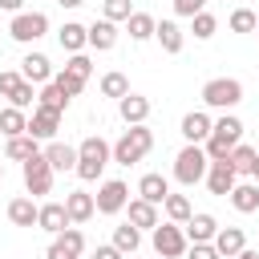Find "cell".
<instances>
[{"instance_id":"7bdbcfd3","label":"cell","mask_w":259,"mask_h":259,"mask_svg":"<svg viewBox=\"0 0 259 259\" xmlns=\"http://www.w3.org/2000/svg\"><path fill=\"white\" fill-rule=\"evenodd\" d=\"M93 259H125L113 243H101V247H93Z\"/></svg>"},{"instance_id":"484cf974","label":"cell","mask_w":259,"mask_h":259,"mask_svg":"<svg viewBox=\"0 0 259 259\" xmlns=\"http://www.w3.org/2000/svg\"><path fill=\"white\" fill-rule=\"evenodd\" d=\"M227 198H231V206H235L239 214H255V210H259V182H251V178H247V182H235V190H231Z\"/></svg>"},{"instance_id":"4dcf8cb0","label":"cell","mask_w":259,"mask_h":259,"mask_svg":"<svg viewBox=\"0 0 259 259\" xmlns=\"http://www.w3.org/2000/svg\"><path fill=\"white\" fill-rule=\"evenodd\" d=\"M162 210H166V223H178V227H186V223H190V214H194V206H190V198H186V194H166Z\"/></svg>"},{"instance_id":"1f68e13d","label":"cell","mask_w":259,"mask_h":259,"mask_svg":"<svg viewBox=\"0 0 259 259\" xmlns=\"http://www.w3.org/2000/svg\"><path fill=\"white\" fill-rule=\"evenodd\" d=\"M125 32H130V40L142 45V40H150V36L158 32V20H154L150 12H134V16L125 20Z\"/></svg>"},{"instance_id":"c3c4849f","label":"cell","mask_w":259,"mask_h":259,"mask_svg":"<svg viewBox=\"0 0 259 259\" xmlns=\"http://www.w3.org/2000/svg\"><path fill=\"white\" fill-rule=\"evenodd\" d=\"M0 182H4V162H0Z\"/></svg>"},{"instance_id":"f907efd6","label":"cell","mask_w":259,"mask_h":259,"mask_svg":"<svg viewBox=\"0 0 259 259\" xmlns=\"http://www.w3.org/2000/svg\"><path fill=\"white\" fill-rule=\"evenodd\" d=\"M255 36H259V28H255Z\"/></svg>"},{"instance_id":"8d00e7d4","label":"cell","mask_w":259,"mask_h":259,"mask_svg":"<svg viewBox=\"0 0 259 259\" xmlns=\"http://www.w3.org/2000/svg\"><path fill=\"white\" fill-rule=\"evenodd\" d=\"M255 154H259L255 146H243V142H239V146L231 150V166H235V174H247V178H251V166H255Z\"/></svg>"},{"instance_id":"5b68a950","label":"cell","mask_w":259,"mask_h":259,"mask_svg":"<svg viewBox=\"0 0 259 259\" xmlns=\"http://www.w3.org/2000/svg\"><path fill=\"white\" fill-rule=\"evenodd\" d=\"M206 170H210V158H206L202 146H182V150L174 154V178H178L182 186L206 182Z\"/></svg>"},{"instance_id":"f1b7e54d","label":"cell","mask_w":259,"mask_h":259,"mask_svg":"<svg viewBox=\"0 0 259 259\" xmlns=\"http://www.w3.org/2000/svg\"><path fill=\"white\" fill-rule=\"evenodd\" d=\"M0 134H4V138H20V134H28V113L16 109V105H4V109H0Z\"/></svg>"},{"instance_id":"2e32d148","label":"cell","mask_w":259,"mask_h":259,"mask_svg":"<svg viewBox=\"0 0 259 259\" xmlns=\"http://www.w3.org/2000/svg\"><path fill=\"white\" fill-rule=\"evenodd\" d=\"M45 158H49V166L57 170V174H65V170H77V146H69V142H45V150H40Z\"/></svg>"},{"instance_id":"bcb514c9","label":"cell","mask_w":259,"mask_h":259,"mask_svg":"<svg viewBox=\"0 0 259 259\" xmlns=\"http://www.w3.org/2000/svg\"><path fill=\"white\" fill-rule=\"evenodd\" d=\"M57 4H61V8H81L85 0H57Z\"/></svg>"},{"instance_id":"ffe728a7","label":"cell","mask_w":259,"mask_h":259,"mask_svg":"<svg viewBox=\"0 0 259 259\" xmlns=\"http://www.w3.org/2000/svg\"><path fill=\"white\" fill-rule=\"evenodd\" d=\"M65 210H69L73 227H81V223H89L97 214V202H93L89 190H73V194H65Z\"/></svg>"},{"instance_id":"277c9868","label":"cell","mask_w":259,"mask_h":259,"mask_svg":"<svg viewBox=\"0 0 259 259\" xmlns=\"http://www.w3.org/2000/svg\"><path fill=\"white\" fill-rule=\"evenodd\" d=\"M239 101H243V81H239V77H210V81L202 85V105H206V109L231 113Z\"/></svg>"},{"instance_id":"816d5d0a","label":"cell","mask_w":259,"mask_h":259,"mask_svg":"<svg viewBox=\"0 0 259 259\" xmlns=\"http://www.w3.org/2000/svg\"><path fill=\"white\" fill-rule=\"evenodd\" d=\"M0 138H4V134H0Z\"/></svg>"},{"instance_id":"f35d334b","label":"cell","mask_w":259,"mask_h":259,"mask_svg":"<svg viewBox=\"0 0 259 259\" xmlns=\"http://www.w3.org/2000/svg\"><path fill=\"white\" fill-rule=\"evenodd\" d=\"M53 81H57V85H61V89H65L69 97H77V93H81V89L89 85V81H81V77H77V73H69V69H61V73H57Z\"/></svg>"},{"instance_id":"ab89813d","label":"cell","mask_w":259,"mask_h":259,"mask_svg":"<svg viewBox=\"0 0 259 259\" xmlns=\"http://www.w3.org/2000/svg\"><path fill=\"white\" fill-rule=\"evenodd\" d=\"M174 12L186 16V20H194L198 12H206V0H174Z\"/></svg>"},{"instance_id":"9a60e30c","label":"cell","mask_w":259,"mask_h":259,"mask_svg":"<svg viewBox=\"0 0 259 259\" xmlns=\"http://www.w3.org/2000/svg\"><path fill=\"white\" fill-rule=\"evenodd\" d=\"M57 130H61V113H53V109L36 105V109H32V117H28V134H32L36 142H53V138H57Z\"/></svg>"},{"instance_id":"681fc988","label":"cell","mask_w":259,"mask_h":259,"mask_svg":"<svg viewBox=\"0 0 259 259\" xmlns=\"http://www.w3.org/2000/svg\"><path fill=\"white\" fill-rule=\"evenodd\" d=\"M154 259H162V255H154Z\"/></svg>"},{"instance_id":"d6986e66","label":"cell","mask_w":259,"mask_h":259,"mask_svg":"<svg viewBox=\"0 0 259 259\" xmlns=\"http://www.w3.org/2000/svg\"><path fill=\"white\" fill-rule=\"evenodd\" d=\"M166 194H170V182H166V174L150 170V174H142V178H138V198H146V202L162 206V202H166Z\"/></svg>"},{"instance_id":"836d02e7","label":"cell","mask_w":259,"mask_h":259,"mask_svg":"<svg viewBox=\"0 0 259 259\" xmlns=\"http://www.w3.org/2000/svg\"><path fill=\"white\" fill-rule=\"evenodd\" d=\"M101 93H105V97H113V101H121V97H125V93H134V89H130V77H125V73L109 69V73L101 77Z\"/></svg>"},{"instance_id":"44dd1931","label":"cell","mask_w":259,"mask_h":259,"mask_svg":"<svg viewBox=\"0 0 259 259\" xmlns=\"http://www.w3.org/2000/svg\"><path fill=\"white\" fill-rule=\"evenodd\" d=\"M36 219H40V206H36V198H28V194H16V198L8 202V223H12V227H36Z\"/></svg>"},{"instance_id":"d590c367","label":"cell","mask_w":259,"mask_h":259,"mask_svg":"<svg viewBox=\"0 0 259 259\" xmlns=\"http://www.w3.org/2000/svg\"><path fill=\"white\" fill-rule=\"evenodd\" d=\"M219 32V20H214V12H198L194 20H190V36L194 40H210Z\"/></svg>"},{"instance_id":"cb8c5ba5","label":"cell","mask_w":259,"mask_h":259,"mask_svg":"<svg viewBox=\"0 0 259 259\" xmlns=\"http://www.w3.org/2000/svg\"><path fill=\"white\" fill-rule=\"evenodd\" d=\"M40 154V142L32 138V134H20V138H4V158L8 162H28V158H36Z\"/></svg>"},{"instance_id":"30bf717a","label":"cell","mask_w":259,"mask_h":259,"mask_svg":"<svg viewBox=\"0 0 259 259\" xmlns=\"http://www.w3.org/2000/svg\"><path fill=\"white\" fill-rule=\"evenodd\" d=\"M210 130H214V117H210L206 109H190V113L178 121V134L186 138V146H206Z\"/></svg>"},{"instance_id":"7dc6e473","label":"cell","mask_w":259,"mask_h":259,"mask_svg":"<svg viewBox=\"0 0 259 259\" xmlns=\"http://www.w3.org/2000/svg\"><path fill=\"white\" fill-rule=\"evenodd\" d=\"M251 182H259V154H255V166H251Z\"/></svg>"},{"instance_id":"b9f144b4","label":"cell","mask_w":259,"mask_h":259,"mask_svg":"<svg viewBox=\"0 0 259 259\" xmlns=\"http://www.w3.org/2000/svg\"><path fill=\"white\" fill-rule=\"evenodd\" d=\"M186 255H190V259H223V255L214 251V243H190Z\"/></svg>"},{"instance_id":"3957f363","label":"cell","mask_w":259,"mask_h":259,"mask_svg":"<svg viewBox=\"0 0 259 259\" xmlns=\"http://www.w3.org/2000/svg\"><path fill=\"white\" fill-rule=\"evenodd\" d=\"M150 150H154V130H150V125H130V130L113 142V162H117V166H134V162H142Z\"/></svg>"},{"instance_id":"6da1fadb","label":"cell","mask_w":259,"mask_h":259,"mask_svg":"<svg viewBox=\"0 0 259 259\" xmlns=\"http://www.w3.org/2000/svg\"><path fill=\"white\" fill-rule=\"evenodd\" d=\"M109 162H113V146H109L101 134H89V138L77 146V170H73V174H77L81 182H97Z\"/></svg>"},{"instance_id":"e575fe53","label":"cell","mask_w":259,"mask_h":259,"mask_svg":"<svg viewBox=\"0 0 259 259\" xmlns=\"http://www.w3.org/2000/svg\"><path fill=\"white\" fill-rule=\"evenodd\" d=\"M134 12H138V8H134L130 0H101V16H105V20H113V24H125Z\"/></svg>"},{"instance_id":"52a82bcc","label":"cell","mask_w":259,"mask_h":259,"mask_svg":"<svg viewBox=\"0 0 259 259\" xmlns=\"http://www.w3.org/2000/svg\"><path fill=\"white\" fill-rule=\"evenodd\" d=\"M20 178H24V190H28V198H40V194H49V190H53V178H57V170L49 166V158H45V154H36V158H28V162L20 166Z\"/></svg>"},{"instance_id":"5bb4252c","label":"cell","mask_w":259,"mask_h":259,"mask_svg":"<svg viewBox=\"0 0 259 259\" xmlns=\"http://www.w3.org/2000/svg\"><path fill=\"white\" fill-rule=\"evenodd\" d=\"M20 77L32 81V85H49L57 73H53V61H49L45 53H24V61H20Z\"/></svg>"},{"instance_id":"4316f807","label":"cell","mask_w":259,"mask_h":259,"mask_svg":"<svg viewBox=\"0 0 259 259\" xmlns=\"http://www.w3.org/2000/svg\"><path fill=\"white\" fill-rule=\"evenodd\" d=\"M113 45H117V24H113V20H105V16H97V20L89 24V49L109 53Z\"/></svg>"},{"instance_id":"4fadbf2b","label":"cell","mask_w":259,"mask_h":259,"mask_svg":"<svg viewBox=\"0 0 259 259\" xmlns=\"http://www.w3.org/2000/svg\"><path fill=\"white\" fill-rule=\"evenodd\" d=\"M235 182H239V174H235L231 158H227V162H210V170H206V190H210V194L227 198V194L235 190Z\"/></svg>"},{"instance_id":"603a6c76","label":"cell","mask_w":259,"mask_h":259,"mask_svg":"<svg viewBox=\"0 0 259 259\" xmlns=\"http://www.w3.org/2000/svg\"><path fill=\"white\" fill-rule=\"evenodd\" d=\"M154 40L162 45V53L178 57V53H182V45H186V32H182V24H178V20H158V32H154Z\"/></svg>"},{"instance_id":"7a4b0ae2","label":"cell","mask_w":259,"mask_h":259,"mask_svg":"<svg viewBox=\"0 0 259 259\" xmlns=\"http://www.w3.org/2000/svg\"><path fill=\"white\" fill-rule=\"evenodd\" d=\"M239 142H243V121L235 113H223V117H214V130H210V138H206L202 150H206L210 162H227Z\"/></svg>"},{"instance_id":"ba28073f","label":"cell","mask_w":259,"mask_h":259,"mask_svg":"<svg viewBox=\"0 0 259 259\" xmlns=\"http://www.w3.org/2000/svg\"><path fill=\"white\" fill-rule=\"evenodd\" d=\"M49 32V16L45 12H16L12 20H8V36L16 40V45H32V40H40Z\"/></svg>"},{"instance_id":"8992f818","label":"cell","mask_w":259,"mask_h":259,"mask_svg":"<svg viewBox=\"0 0 259 259\" xmlns=\"http://www.w3.org/2000/svg\"><path fill=\"white\" fill-rule=\"evenodd\" d=\"M150 243H154V255H162V259H182L190 251V239L178 223H158L150 231Z\"/></svg>"},{"instance_id":"f6af8a7d","label":"cell","mask_w":259,"mask_h":259,"mask_svg":"<svg viewBox=\"0 0 259 259\" xmlns=\"http://www.w3.org/2000/svg\"><path fill=\"white\" fill-rule=\"evenodd\" d=\"M235 259H259V251H255V247H243V251H239Z\"/></svg>"},{"instance_id":"74e56055","label":"cell","mask_w":259,"mask_h":259,"mask_svg":"<svg viewBox=\"0 0 259 259\" xmlns=\"http://www.w3.org/2000/svg\"><path fill=\"white\" fill-rule=\"evenodd\" d=\"M227 24H231V32H255V28H259V16H255L251 8H235Z\"/></svg>"},{"instance_id":"7c38bea8","label":"cell","mask_w":259,"mask_h":259,"mask_svg":"<svg viewBox=\"0 0 259 259\" xmlns=\"http://www.w3.org/2000/svg\"><path fill=\"white\" fill-rule=\"evenodd\" d=\"M57 45H61L69 57L85 53V49H89V24H81V20H65V24L57 28Z\"/></svg>"},{"instance_id":"9c48e42d","label":"cell","mask_w":259,"mask_h":259,"mask_svg":"<svg viewBox=\"0 0 259 259\" xmlns=\"http://www.w3.org/2000/svg\"><path fill=\"white\" fill-rule=\"evenodd\" d=\"M93 202H97V214H121V210L130 206V186H125L121 178H105V182L97 186Z\"/></svg>"},{"instance_id":"d6a6232c","label":"cell","mask_w":259,"mask_h":259,"mask_svg":"<svg viewBox=\"0 0 259 259\" xmlns=\"http://www.w3.org/2000/svg\"><path fill=\"white\" fill-rule=\"evenodd\" d=\"M113 247H117L121 255H134V251L142 247V231H138L134 223H121V227H113Z\"/></svg>"},{"instance_id":"d4e9b609","label":"cell","mask_w":259,"mask_h":259,"mask_svg":"<svg viewBox=\"0 0 259 259\" xmlns=\"http://www.w3.org/2000/svg\"><path fill=\"white\" fill-rule=\"evenodd\" d=\"M125 214H130L125 223H134L138 231H154V227L162 223V219H158V206H154V202H146V198H130Z\"/></svg>"},{"instance_id":"60d3db41","label":"cell","mask_w":259,"mask_h":259,"mask_svg":"<svg viewBox=\"0 0 259 259\" xmlns=\"http://www.w3.org/2000/svg\"><path fill=\"white\" fill-rule=\"evenodd\" d=\"M20 81H24L20 69H4V73H0V97H12V89H16Z\"/></svg>"},{"instance_id":"83f0119b","label":"cell","mask_w":259,"mask_h":259,"mask_svg":"<svg viewBox=\"0 0 259 259\" xmlns=\"http://www.w3.org/2000/svg\"><path fill=\"white\" fill-rule=\"evenodd\" d=\"M243 247H247V235H243V227H219V235H214V251H219L223 259H235Z\"/></svg>"},{"instance_id":"ac0fdd59","label":"cell","mask_w":259,"mask_h":259,"mask_svg":"<svg viewBox=\"0 0 259 259\" xmlns=\"http://www.w3.org/2000/svg\"><path fill=\"white\" fill-rule=\"evenodd\" d=\"M117 113H121L125 125H146V117H150V97H142V93H125V97L117 101Z\"/></svg>"},{"instance_id":"f546056e","label":"cell","mask_w":259,"mask_h":259,"mask_svg":"<svg viewBox=\"0 0 259 259\" xmlns=\"http://www.w3.org/2000/svg\"><path fill=\"white\" fill-rule=\"evenodd\" d=\"M69 93L57 85V81H49V85H40V93H36V105H45V109H53V113H65L69 109Z\"/></svg>"},{"instance_id":"ee69618b","label":"cell","mask_w":259,"mask_h":259,"mask_svg":"<svg viewBox=\"0 0 259 259\" xmlns=\"http://www.w3.org/2000/svg\"><path fill=\"white\" fill-rule=\"evenodd\" d=\"M0 8H4V12H12V16H16V12H24V0H0Z\"/></svg>"},{"instance_id":"8fae6325","label":"cell","mask_w":259,"mask_h":259,"mask_svg":"<svg viewBox=\"0 0 259 259\" xmlns=\"http://www.w3.org/2000/svg\"><path fill=\"white\" fill-rule=\"evenodd\" d=\"M81 255H85V235H81V227H69V231H61V235H53L49 259H81Z\"/></svg>"},{"instance_id":"7402d4cb","label":"cell","mask_w":259,"mask_h":259,"mask_svg":"<svg viewBox=\"0 0 259 259\" xmlns=\"http://www.w3.org/2000/svg\"><path fill=\"white\" fill-rule=\"evenodd\" d=\"M182 231H186L190 243H214V235H219V219L206 214V210H198V214H190V223H186Z\"/></svg>"},{"instance_id":"e0dca14e","label":"cell","mask_w":259,"mask_h":259,"mask_svg":"<svg viewBox=\"0 0 259 259\" xmlns=\"http://www.w3.org/2000/svg\"><path fill=\"white\" fill-rule=\"evenodd\" d=\"M36 227L49 231V235H61V231L73 227V219H69L65 202H40V219H36Z\"/></svg>"}]
</instances>
